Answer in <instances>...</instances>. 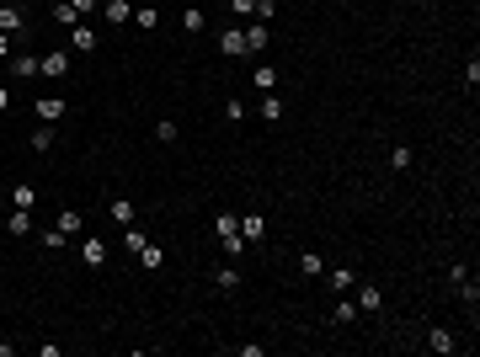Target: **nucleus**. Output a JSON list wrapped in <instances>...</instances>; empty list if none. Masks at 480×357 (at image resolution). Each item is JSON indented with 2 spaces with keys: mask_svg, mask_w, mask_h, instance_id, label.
<instances>
[{
  "mask_svg": "<svg viewBox=\"0 0 480 357\" xmlns=\"http://www.w3.org/2000/svg\"><path fill=\"white\" fill-rule=\"evenodd\" d=\"M214 235H219V250H224V256H240V250H246V240H240V219H235V214H214Z\"/></svg>",
  "mask_w": 480,
  "mask_h": 357,
  "instance_id": "f257e3e1",
  "label": "nucleus"
},
{
  "mask_svg": "<svg viewBox=\"0 0 480 357\" xmlns=\"http://www.w3.org/2000/svg\"><path fill=\"white\" fill-rule=\"evenodd\" d=\"M37 75H48V80H64V75H70V54H64V48H48L43 59H37Z\"/></svg>",
  "mask_w": 480,
  "mask_h": 357,
  "instance_id": "f03ea898",
  "label": "nucleus"
},
{
  "mask_svg": "<svg viewBox=\"0 0 480 357\" xmlns=\"http://www.w3.org/2000/svg\"><path fill=\"white\" fill-rule=\"evenodd\" d=\"M70 48H75V54H96V48H102L96 27H91V22H75V27H70Z\"/></svg>",
  "mask_w": 480,
  "mask_h": 357,
  "instance_id": "7ed1b4c3",
  "label": "nucleus"
},
{
  "mask_svg": "<svg viewBox=\"0 0 480 357\" xmlns=\"http://www.w3.org/2000/svg\"><path fill=\"white\" fill-rule=\"evenodd\" d=\"M352 304H358V315H373V310H384V294L373 283H358L352 288Z\"/></svg>",
  "mask_w": 480,
  "mask_h": 357,
  "instance_id": "20e7f679",
  "label": "nucleus"
},
{
  "mask_svg": "<svg viewBox=\"0 0 480 357\" xmlns=\"http://www.w3.org/2000/svg\"><path fill=\"white\" fill-rule=\"evenodd\" d=\"M64 112H70V102H64V96H37V123H59Z\"/></svg>",
  "mask_w": 480,
  "mask_h": 357,
  "instance_id": "39448f33",
  "label": "nucleus"
},
{
  "mask_svg": "<svg viewBox=\"0 0 480 357\" xmlns=\"http://www.w3.org/2000/svg\"><path fill=\"white\" fill-rule=\"evenodd\" d=\"M0 32H11V37L27 32V11L22 6H0Z\"/></svg>",
  "mask_w": 480,
  "mask_h": 357,
  "instance_id": "423d86ee",
  "label": "nucleus"
},
{
  "mask_svg": "<svg viewBox=\"0 0 480 357\" xmlns=\"http://www.w3.org/2000/svg\"><path fill=\"white\" fill-rule=\"evenodd\" d=\"M219 54H224V59H240V54H246V32H240V27H224V32H219Z\"/></svg>",
  "mask_w": 480,
  "mask_h": 357,
  "instance_id": "0eeeda50",
  "label": "nucleus"
},
{
  "mask_svg": "<svg viewBox=\"0 0 480 357\" xmlns=\"http://www.w3.org/2000/svg\"><path fill=\"white\" fill-rule=\"evenodd\" d=\"M6 235H16V240L32 235V208H11V214H6Z\"/></svg>",
  "mask_w": 480,
  "mask_h": 357,
  "instance_id": "6e6552de",
  "label": "nucleus"
},
{
  "mask_svg": "<svg viewBox=\"0 0 480 357\" xmlns=\"http://www.w3.org/2000/svg\"><path fill=\"white\" fill-rule=\"evenodd\" d=\"M240 32H246V54H262V48L272 43V32H267V22H246Z\"/></svg>",
  "mask_w": 480,
  "mask_h": 357,
  "instance_id": "1a4fd4ad",
  "label": "nucleus"
},
{
  "mask_svg": "<svg viewBox=\"0 0 480 357\" xmlns=\"http://www.w3.org/2000/svg\"><path fill=\"white\" fill-rule=\"evenodd\" d=\"M128 11H133V0H102V16L112 27H128Z\"/></svg>",
  "mask_w": 480,
  "mask_h": 357,
  "instance_id": "9d476101",
  "label": "nucleus"
},
{
  "mask_svg": "<svg viewBox=\"0 0 480 357\" xmlns=\"http://www.w3.org/2000/svg\"><path fill=\"white\" fill-rule=\"evenodd\" d=\"M11 75H16V80H32V75H37V54H22V48H16V54H11Z\"/></svg>",
  "mask_w": 480,
  "mask_h": 357,
  "instance_id": "9b49d317",
  "label": "nucleus"
},
{
  "mask_svg": "<svg viewBox=\"0 0 480 357\" xmlns=\"http://www.w3.org/2000/svg\"><path fill=\"white\" fill-rule=\"evenodd\" d=\"M80 256H85V267H102V262H107V240H96V235H85Z\"/></svg>",
  "mask_w": 480,
  "mask_h": 357,
  "instance_id": "f8f14e48",
  "label": "nucleus"
},
{
  "mask_svg": "<svg viewBox=\"0 0 480 357\" xmlns=\"http://www.w3.org/2000/svg\"><path fill=\"white\" fill-rule=\"evenodd\" d=\"M203 27H208L203 6H187V11H181V32H187V37H198V32H203Z\"/></svg>",
  "mask_w": 480,
  "mask_h": 357,
  "instance_id": "ddd939ff",
  "label": "nucleus"
},
{
  "mask_svg": "<svg viewBox=\"0 0 480 357\" xmlns=\"http://www.w3.org/2000/svg\"><path fill=\"white\" fill-rule=\"evenodd\" d=\"M427 346H432V352H459L454 331H443V325H432V331H427Z\"/></svg>",
  "mask_w": 480,
  "mask_h": 357,
  "instance_id": "4468645a",
  "label": "nucleus"
},
{
  "mask_svg": "<svg viewBox=\"0 0 480 357\" xmlns=\"http://www.w3.org/2000/svg\"><path fill=\"white\" fill-rule=\"evenodd\" d=\"M11 208H37V187L32 181H16L11 187Z\"/></svg>",
  "mask_w": 480,
  "mask_h": 357,
  "instance_id": "2eb2a0df",
  "label": "nucleus"
},
{
  "mask_svg": "<svg viewBox=\"0 0 480 357\" xmlns=\"http://www.w3.org/2000/svg\"><path fill=\"white\" fill-rule=\"evenodd\" d=\"M331 288L336 294H352V288H358V272H352V267H331Z\"/></svg>",
  "mask_w": 480,
  "mask_h": 357,
  "instance_id": "dca6fc26",
  "label": "nucleus"
},
{
  "mask_svg": "<svg viewBox=\"0 0 480 357\" xmlns=\"http://www.w3.org/2000/svg\"><path fill=\"white\" fill-rule=\"evenodd\" d=\"M107 219H112V224H133V202L128 198H112L107 202Z\"/></svg>",
  "mask_w": 480,
  "mask_h": 357,
  "instance_id": "f3484780",
  "label": "nucleus"
},
{
  "mask_svg": "<svg viewBox=\"0 0 480 357\" xmlns=\"http://www.w3.org/2000/svg\"><path fill=\"white\" fill-rule=\"evenodd\" d=\"M267 235V219L262 214H246V219H240V240H262Z\"/></svg>",
  "mask_w": 480,
  "mask_h": 357,
  "instance_id": "a211bd4d",
  "label": "nucleus"
},
{
  "mask_svg": "<svg viewBox=\"0 0 480 357\" xmlns=\"http://www.w3.org/2000/svg\"><path fill=\"white\" fill-rule=\"evenodd\" d=\"M133 27H139V32H155V27H160V11H155V6H139V11H133Z\"/></svg>",
  "mask_w": 480,
  "mask_h": 357,
  "instance_id": "6ab92c4d",
  "label": "nucleus"
},
{
  "mask_svg": "<svg viewBox=\"0 0 480 357\" xmlns=\"http://www.w3.org/2000/svg\"><path fill=\"white\" fill-rule=\"evenodd\" d=\"M160 262H166V250H160L155 240H144V250H139V267H150V272H155Z\"/></svg>",
  "mask_w": 480,
  "mask_h": 357,
  "instance_id": "aec40b11",
  "label": "nucleus"
},
{
  "mask_svg": "<svg viewBox=\"0 0 480 357\" xmlns=\"http://www.w3.org/2000/svg\"><path fill=\"white\" fill-rule=\"evenodd\" d=\"M54 22H59V27H64V32H70V27H75V22H80V11H75L70 0H59V6H54Z\"/></svg>",
  "mask_w": 480,
  "mask_h": 357,
  "instance_id": "412c9836",
  "label": "nucleus"
},
{
  "mask_svg": "<svg viewBox=\"0 0 480 357\" xmlns=\"http://www.w3.org/2000/svg\"><path fill=\"white\" fill-rule=\"evenodd\" d=\"M277 118H283V96L267 91V96H262V123H277Z\"/></svg>",
  "mask_w": 480,
  "mask_h": 357,
  "instance_id": "4be33fe9",
  "label": "nucleus"
},
{
  "mask_svg": "<svg viewBox=\"0 0 480 357\" xmlns=\"http://www.w3.org/2000/svg\"><path fill=\"white\" fill-rule=\"evenodd\" d=\"M214 283L224 288V294H235V288H240V272H235V267H219V272H214Z\"/></svg>",
  "mask_w": 480,
  "mask_h": 357,
  "instance_id": "5701e85b",
  "label": "nucleus"
},
{
  "mask_svg": "<svg viewBox=\"0 0 480 357\" xmlns=\"http://www.w3.org/2000/svg\"><path fill=\"white\" fill-rule=\"evenodd\" d=\"M358 320V304H352V298H336V325H352Z\"/></svg>",
  "mask_w": 480,
  "mask_h": 357,
  "instance_id": "b1692460",
  "label": "nucleus"
},
{
  "mask_svg": "<svg viewBox=\"0 0 480 357\" xmlns=\"http://www.w3.org/2000/svg\"><path fill=\"white\" fill-rule=\"evenodd\" d=\"M32 150H37V155L54 150V128H48V123H43V128H32Z\"/></svg>",
  "mask_w": 480,
  "mask_h": 357,
  "instance_id": "393cba45",
  "label": "nucleus"
},
{
  "mask_svg": "<svg viewBox=\"0 0 480 357\" xmlns=\"http://www.w3.org/2000/svg\"><path fill=\"white\" fill-rule=\"evenodd\" d=\"M59 229L64 235H80V214H75V208H59Z\"/></svg>",
  "mask_w": 480,
  "mask_h": 357,
  "instance_id": "a878e982",
  "label": "nucleus"
},
{
  "mask_svg": "<svg viewBox=\"0 0 480 357\" xmlns=\"http://www.w3.org/2000/svg\"><path fill=\"white\" fill-rule=\"evenodd\" d=\"M64 240H70V235H64L59 224H54V229H43V250H64Z\"/></svg>",
  "mask_w": 480,
  "mask_h": 357,
  "instance_id": "bb28decb",
  "label": "nucleus"
},
{
  "mask_svg": "<svg viewBox=\"0 0 480 357\" xmlns=\"http://www.w3.org/2000/svg\"><path fill=\"white\" fill-rule=\"evenodd\" d=\"M277 16V0H256V11H251V22H272Z\"/></svg>",
  "mask_w": 480,
  "mask_h": 357,
  "instance_id": "cd10ccee",
  "label": "nucleus"
},
{
  "mask_svg": "<svg viewBox=\"0 0 480 357\" xmlns=\"http://www.w3.org/2000/svg\"><path fill=\"white\" fill-rule=\"evenodd\" d=\"M224 118L229 123H246V102H240V96H229V102H224Z\"/></svg>",
  "mask_w": 480,
  "mask_h": 357,
  "instance_id": "c85d7f7f",
  "label": "nucleus"
},
{
  "mask_svg": "<svg viewBox=\"0 0 480 357\" xmlns=\"http://www.w3.org/2000/svg\"><path fill=\"white\" fill-rule=\"evenodd\" d=\"M272 85H277V70H272V64H262V70H256V91H272Z\"/></svg>",
  "mask_w": 480,
  "mask_h": 357,
  "instance_id": "c756f323",
  "label": "nucleus"
},
{
  "mask_svg": "<svg viewBox=\"0 0 480 357\" xmlns=\"http://www.w3.org/2000/svg\"><path fill=\"white\" fill-rule=\"evenodd\" d=\"M411 160H416V155H411L406 144H395V155H390V166H395V171H411Z\"/></svg>",
  "mask_w": 480,
  "mask_h": 357,
  "instance_id": "7c9ffc66",
  "label": "nucleus"
},
{
  "mask_svg": "<svg viewBox=\"0 0 480 357\" xmlns=\"http://www.w3.org/2000/svg\"><path fill=\"white\" fill-rule=\"evenodd\" d=\"M299 272H304V277H320L325 262H320V256H299Z\"/></svg>",
  "mask_w": 480,
  "mask_h": 357,
  "instance_id": "2f4dec72",
  "label": "nucleus"
},
{
  "mask_svg": "<svg viewBox=\"0 0 480 357\" xmlns=\"http://www.w3.org/2000/svg\"><path fill=\"white\" fill-rule=\"evenodd\" d=\"M176 133H181V128H176L171 118H166V123H155V139H160V144H176Z\"/></svg>",
  "mask_w": 480,
  "mask_h": 357,
  "instance_id": "473e14b6",
  "label": "nucleus"
},
{
  "mask_svg": "<svg viewBox=\"0 0 480 357\" xmlns=\"http://www.w3.org/2000/svg\"><path fill=\"white\" fill-rule=\"evenodd\" d=\"M229 11H235L240 22H251V11H256V0H229Z\"/></svg>",
  "mask_w": 480,
  "mask_h": 357,
  "instance_id": "72a5a7b5",
  "label": "nucleus"
},
{
  "mask_svg": "<svg viewBox=\"0 0 480 357\" xmlns=\"http://www.w3.org/2000/svg\"><path fill=\"white\" fill-rule=\"evenodd\" d=\"M11 54H16V37H11V32H0V59H11Z\"/></svg>",
  "mask_w": 480,
  "mask_h": 357,
  "instance_id": "f704fd0d",
  "label": "nucleus"
},
{
  "mask_svg": "<svg viewBox=\"0 0 480 357\" xmlns=\"http://www.w3.org/2000/svg\"><path fill=\"white\" fill-rule=\"evenodd\" d=\"M70 6H75V11H80V16H91V11H102V0H70Z\"/></svg>",
  "mask_w": 480,
  "mask_h": 357,
  "instance_id": "c9c22d12",
  "label": "nucleus"
},
{
  "mask_svg": "<svg viewBox=\"0 0 480 357\" xmlns=\"http://www.w3.org/2000/svg\"><path fill=\"white\" fill-rule=\"evenodd\" d=\"M0 112H11V85H0Z\"/></svg>",
  "mask_w": 480,
  "mask_h": 357,
  "instance_id": "e433bc0d",
  "label": "nucleus"
},
{
  "mask_svg": "<svg viewBox=\"0 0 480 357\" xmlns=\"http://www.w3.org/2000/svg\"><path fill=\"white\" fill-rule=\"evenodd\" d=\"M6 202H11V192H0V208H6Z\"/></svg>",
  "mask_w": 480,
  "mask_h": 357,
  "instance_id": "4c0bfd02",
  "label": "nucleus"
}]
</instances>
